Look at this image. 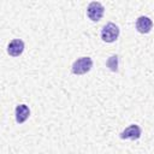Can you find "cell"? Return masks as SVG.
Returning a JSON list of instances; mask_svg holds the SVG:
<instances>
[{"label":"cell","instance_id":"1","mask_svg":"<svg viewBox=\"0 0 154 154\" xmlns=\"http://www.w3.org/2000/svg\"><path fill=\"white\" fill-rule=\"evenodd\" d=\"M93 66V60L89 57H81L72 64V72L75 75H83L87 73Z\"/></svg>","mask_w":154,"mask_h":154},{"label":"cell","instance_id":"2","mask_svg":"<svg viewBox=\"0 0 154 154\" xmlns=\"http://www.w3.org/2000/svg\"><path fill=\"white\" fill-rule=\"evenodd\" d=\"M119 36V28L114 23L106 24L101 30V38L105 42H113Z\"/></svg>","mask_w":154,"mask_h":154},{"label":"cell","instance_id":"3","mask_svg":"<svg viewBox=\"0 0 154 154\" xmlns=\"http://www.w3.org/2000/svg\"><path fill=\"white\" fill-rule=\"evenodd\" d=\"M103 11H105V8H103L102 4L97 2V1H93V2L89 4V6L87 8V14H88L90 20L97 22V20H100L102 18Z\"/></svg>","mask_w":154,"mask_h":154},{"label":"cell","instance_id":"4","mask_svg":"<svg viewBox=\"0 0 154 154\" xmlns=\"http://www.w3.org/2000/svg\"><path fill=\"white\" fill-rule=\"evenodd\" d=\"M141 137V128L136 124L128 126L120 132V138L123 140H137Z\"/></svg>","mask_w":154,"mask_h":154},{"label":"cell","instance_id":"5","mask_svg":"<svg viewBox=\"0 0 154 154\" xmlns=\"http://www.w3.org/2000/svg\"><path fill=\"white\" fill-rule=\"evenodd\" d=\"M153 28V22L149 17H146V16H141L137 18L136 20V29L138 32L141 34H147L152 30Z\"/></svg>","mask_w":154,"mask_h":154},{"label":"cell","instance_id":"6","mask_svg":"<svg viewBox=\"0 0 154 154\" xmlns=\"http://www.w3.org/2000/svg\"><path fill=\"white\" fill-rule=\"evenodd\" d=\"M24 51V42L19 38H16V40H12L10 43H8V47H7V52L12 57H19Z\"/></svg>","mask_w":154,"mask_h":154},{"label":"cell","instance_id":"7","mask_svg":"<svg viewBox=\"0 0 154 154\" xmlns=\"http://www.w3.org/2000/svg\"><path fill=\"white\" fill-rule=\"evenodd\" d=\"M29 114H30V109L26 105L22 103V105H18L16 107V120H17V123H19V124L24 123L28 119Z\"/></svg>","mask_w":154,"mask_h":154},{"label":"cell","instance_id":"8","mask_svg":"<svg viewBox=\"0 0 154 154\" xmlns=\"http://www.w3.org/2000/svg\"><path fill=\"white\" fill-rule=\"evenodd\" d=\"M107 66H108L112 71L117 72V71H118V57H117V55H112V57L107 60Z\"/></svg>","mask_w":154,"mask_h":154}]
</instances>
